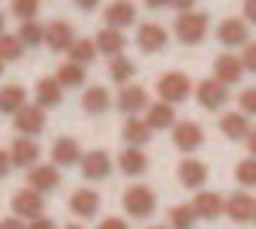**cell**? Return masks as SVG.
<instances>
[{"label":"cell","mask_w":256,"mask_h":229,"mask_svg":"<svg viewBox=\"0 0 256 229\" xmlns=\"http://www.w3.org/2000/svg\"><path fill=\"white\" fill-rule=\"evenodd\" d=\"M169 6H175L178 12H193V6H196V0H172Z\"/></svg>","instance_id":"ee69618b"},{"label":"cell","mask_w":256,"mask_h":229,"mask_svg":"<svg viewBox=\"0 0 256 229\" xmlns=\"http://www.w3.org/2000/svg\"><path fill=\"white\" fill-rule=\"evenodd\" d=\"M108 106H112V96H108V88H102V84H90L82 96V108L88 114H102V112H108Z\"/></svg>","instance_id":"484cf974"},{"label":"cell","mask_w":256,"mask_h":229,"mask_svg":"<svg viewBox=\"0 0 256 229\" xmlns=\"http://www.w3.org/2000/svg\"><path fill=\"white\" fill-rule=\"evenodd\" d=\"M148 127L151 130H166V127H175V108H172V102H166V100H160V102H154V106H148Z\"/></svg>","instance_id":"83f0119b"},{"label":"cell","mask_w":256,"mask_h":229,"mask_svg":"<svg viewBox=\"0 0 256 229\" xmlns=\"http://www.w3.org/2000/svg\"><path fill=\"white\" fill-rule=\"evenodd\" d=\"M148 229H166V226H148Z\"/></svg>","instance_id":"816d5d0a"},{"label":"cell","mask_w":256,"mask_h":229,"mask_svg":"<svg viewBox=\"0 0 256 229\" xmlns=\"http://www.w3.org/2000/svg\"><path fill=\"white\" fill-rule=\"evenodd\" d=\"M30 229H58V226H54L48 217H40V220H34V223H30Z\"/></svg>","instance_id":"bcb514c9"},{"label":"cell","mask_w":256,"mask_h":229,"mask_svg":"<svg viewBox=\"0 0 256 229\" xmlns=\"http://www.w3.org/2000/svg\"><path fill=\"white\" fill-rule=\"evenodd\" d=\"M76 42V30L70 22H52L46 24V46L52 52H70Z\"/></svg>","instance_id":"ba28073f"},{"label":"cell","mask_w":256,"mask_h":229,"mask_svg":"<svg viewBox=\"0 0 256 229\" xmlns=\"http://www.w3.org/2000/svg\"><path fill=\"white\" fill-rule=\"evenodd\" d=\"M42 208H46L42 193L34 190V187H24V190H18V193L12 196V211H16V217H22V220H40V217H42Z\"/></svg>","instance_id":"277c9868"},{"label":"cell","mask_w":256,"mask_h":229,"mask_svg":"<svg viewBox=\"0 0 256 229\" xmlns=\"http://www.w3.org/2000/svg\"><path fill=\"white\" fill-rule=\"evenodd\" d=\"M244 142H247V151H250V157H256V127L247 133V139H244Z\"/></svg>","instance_id":"f6af8a7d"},{"label":"cell","mask_w":256,"mask_h":229,"mask_svg":"<svg viewBox=\"0 0 256 229\" xmlns=\"http://www.w3.org/2000/svg\"><path fill=\"white\" fill-rule=\"evenodd\" d=\"M78 157H82V148L76 139H70V136L54 139V145H52V163L54 166H72V163H78Z\"/></svg>","instance_id":"7402d4cb"},{"label":"cell","mask_w":256,"mask_h":229,"mask_svg":"<svg viewBox=\"0 0 256 229\" xmlns=\"http://www.w3.org/2000/svg\"><path fill=\"white\" fill-rule=\"evenodd\" d=\"M66 229H82V226H76V223H72V226H66Z\"/></svg>","instance_id":"f907efd6"},{"label":"cell","mask_w":256,"mask_h":229,"mask_svg":"<svg viewBox=\"0 0 256 229\" xmlns=\"http://www.w3.org/2000/svg\"><path fill=\"white\" fill-rule=\"evenodd\" d=\"M253 220H256V208H253Z\"/></svg>","instance_id":"db71d44e"},{"label":"cell","mask_w":256,"mask_h":229,"mask_svg":"<svg viewBox=\"0 0 256 229\" xmlns=\"http://www.w3.org/2000/svg\"><path fill=\"white\" fill-rule=\"evenodd\" d=\"M241 64H244V70H247V72H256V42H247V46H244Z\"/></svg>","instance_id":"f35d334b"},{"label":"cell","mask_w":256,"mask_h":229,"mask_svg":"<svg viewBox=\"0 0 256 229\" xmlns=\"http://www.w3.org/2000/svg\"><path fill=\"white\" fill-rule=\"evenodd\" d=\"M235 181H238L241 187H256V157H247V160L238 163Z\"/></svg>","instance_id":"d590c367"},{"label":"cell","mask_w":256,"mask_h":229,"mask_svg":"<svg viewBox=\"0 0 256 229\" xmlns=\"http://www.w3.org/2000/svg\"><path fill=\"white\" fill-rule=\"evenodd\" d=\"M96 229H130V226H126V220H120V217H106V220H100Z\"/></svg>","instance_id":"ab89813d"},{"label":"cell","mask_w":256,"mask_h":229,"mask_svg":"<svg viewBox=\"0 0 256 229\" xmlns=\"http://www.w3.org/2000/svg\"><path fill=\"white\" fill-rule=\"evenodd\" d=\"M58 181H60V172H58L54 163H52V166H40V163H36V166L28 172V187H34V190H40V193L54 190Z\"/></svg>","instance_id":"ffe728a7"},{"label":"cell","mask_w":256,"mask_h":229,"mask_svg":"<svg viewBox=\"0 0 256 229\" xmlns=\"http://www.w3.org/2000/svg\"><path fill=\"white\" fill-rule=\"evenodd\" d=\"M178 178H181V184H184V187L199 190V187L208 181V166H205L202 160L187 157V160H181V166H178Z\"/></svg>","instance_id":"ac0fdd59"},{"label":"cell","mask_w":256,"mask_h":229,"mask_svg":"<svg viewBox=\"0 0 256 229\" xmlns=\"http://www.w3.org/2000/svg\"><path fill=\"white\" fill-rule=\"evenodd\" d=\"M10 169H12V157H10V151H0V178H6Z\"/></svg>","instance_id":"7bdbcfd3"},{"label":"cell","mask_w":256,"mask_h":229,"mask_svg":"<svg viewBox=\"0 0 256 229\" xmlns=\"http://www.w3.org/2000/svg\"><path fill=\"white\" fill-rule=\"evenodd\" d=\"M16 36L22 40V46H40V42H46V28L36 18L34 22H22V28H18Z\"/></svg>","instance_id":"836d02e7"},{"label":"cell","mask_w":256,"mask_h":229,"mask_svg":"<svg viewBox=\"0 0 256 229\" xmlns=\"http://www.w3.org/2000/svg\"><path fill=\"white\" fill-rule=\"evenodd\" d=\"M124 142L130 145V148H142V145H148L151 142V127H148V121H142V118H126V124H124Z\"/></svg>","instance_id":"d4e9b609"},{"label":"cell","mask_w":256,"mask_h":229,"mask_svg":"<svg viewBox=\"0 0 256 229\" xmlns=\"http://www.w3.org/2000/svg\"><path fill=\"white\" fill-rule=\"evenodd\" d=\"M196 220H199V214H196L193 205H175V208L169 211V223H172V229H193Z\"/></svg>","instance_id":"d6a6232c"},{"label":"cell","mask_w":256,"mask_h":229,"mask_svg":"<svg viewBox=\"0 0 256 229\" xmlns=\"http://www.w3.org/2000/svg\"><path fill=\"white\" fill-rule=\"evenodd\" d=\"M108 76H112V82H114V84H126V82H133V76H136V64H133L130 58L118 54V58H112Z\"/></svg>","instance_id":"f546056e"},{"label":"cell","mask_w":256,"mask_h":229,"mask_svg":"<svg viewBox=\"0 0 256 229\" xmlns=\"http://www.w3.org/2000/svg\"><path fill=\"white\" fill-rule=\"evenodd\" d=\"M157 94H160V100H166V102H184L187 96H190V78L184 76V72H178V70H172V72H163L160 76V82H157Z\"/></svg>","instance_id":"3957f363"},{"label":"cell","mask_w":256,"mask_h":229,"mask_svg":"<svg viewBox=\"0 0 256 229\" xmlns=\"http://www.w3.org/2000/svg\"><path fill=\"white\" fill-rule=\"evenodd\" d=\"M118 166H120L124 175L136 178V175L148 172V157H145L142 148H130V145H126V151H120V157H118Z\"/></svg>","instance_id":"603a6c76"},{"label":"cell","mask_w":256,"mask_h":229,"mask_svg":"<svg viewBox=\"0 0 256 229\" xmlns=\"http://www.w3.org/2000/svg\"><path fill=\"white\" fill-rule=\"evenodd\" d=\"M70 211L76 214V217H94L96 211H100V193L96 190H90V187H78L72 196H70Z\"/></svg>","instance_id":"5bb4252c"},{"label":"cell","mask_w":256,"mask_h":229,"mask_svg":"<svg viewBox=\"0 0 256 229\" xmlns=\"http://www.w3.org/2000/svg\"><path fill=\"white\" fill-rule=\"evenodd\" d=\"M190 205L196 208V214H199L202 220H217V217L226 211V199H223L220 193H214V190H199Z\"/></svg>","instance_id":"9c48e42d"},{"label":"cell","mask_w":256,"mask_h":229,"mask_svg":"<svg viewBox=\"0 0 256 229\" xmlns=\"http://www.w3.org/2000/svg\"><path fill=\"white\" fill-rule=\"evenodd\" d=\"M220 130H223L226 139H247L250 121H247L244 112H226L223 118H220Z\"/></svg>","instance_id":"4316f807"},{"label":"cell","mask_w":256,"mask_h":229,"mask_svg":"<svg viewBox=\"0 0 256 229\" xmlns=\"http://www.w3.org/2000/svg\"><path fill=\"white\" fill-rule=\"evenodd\" d=\"M82 175L88 181H102L112 175V157L106 151H90L82 157Z\"/></svg>","instance_id":"8fae6325"},{"label":"cell","mask_w":256,"mask_h":229,"mask_svg":"<svg viewBox=\"0 0 256 229\" xmlns=\"http://www.w3.org/2000/svg\"><path fill=\"white\" fill-rule=\"evenodd\" d=\"M4 22H6V18H4V12H0V34H4Z\"/></svg>","instance_id":"681fc988"},{"label":"cell","mask_w":256,"mask_h":229,"mask_svg":"<svg viewBox=\"0 0 256 229\" xmlns=\"http://www.w3.org/2000/svg\"><path fill=\"white\" fill-rule=\"evenodd\" d=\"M151 102H148V90L145 88H139V84H124V90H120V96H118V108L120 112H126L133 118V114H139L142 108H148Z\"/></svg>","instance_id":"9a60e30c"},{"label":"cell","mask_w":256,"mask_h":229,"mask_svg":"<svg viewBox=\"0 0 256 229\" xmlns=\"http://www.w3.org/2000/svg\"><path fill=\"white\" fill-rule=\"evenodd\" d=\"M94 42H96L100 54H106V58H118V54H124V48H126V36H124L118 28H102Z\"/></svg>","instance_id":"d6986e66"},{"label":"cell","mask_w":256,"mask_h":229,"mask_svg":"<svg viewBox=\"0 0 256 229\" xmlns=\"http://www.w3.org/2000/svg\"><path fill=\"white\" fill-rule=\"evenodd\" d=\"M154 208H157V196H154L151 187H145V184H133V187H126V190H124V211L130 214V217H136V220L151 217Z\"/></svg>","instance_id":"6da1fadb"},{"label":"cell","mask_w":256,"mask_h":229,"mask_svg":"<svg viewBox=\"0 0 256 229\" xmlns=\"http://www.w3.org/2000/svg\"><path fill=\"white\" fill-rule=\"evenodd\" d=\"M172 0H145V6H151V10H160V6H169Z\"/></svg>","instance_id":"c3c4849f"},{"label":"cell","mask_w":256,"mask_h":229,"mask_svg":"<svg viewBox=\"0 0 256 229\" xmlns=\"http://www.w3.org/2000/svg\"><path fill=\"white\" fill-rule=\"evenodd\" d=\"M238 106L244 114H256V88H247L241 96H238Z\"/></svg>","instance_id":"74e56055"},{"label":"cell","mask_w":256,"mask_h":229,"mask_svg":"<svg viewBox=\"0 0 256 229\" xmlns=\"http://www.w3.org/2000/svg\"><path fill=\"white\" fill-rule=\"evenodd\" d=\"M208 34V12H181L175 18V36L184 46H199Z\"/></svg>","instance_id":"7a4b0ae2"},{"label":"cell","mask_w":256,"mask_h":229,"mask_svg":"<svg viewBox=\"0 0 256 229\" xmlns=\"http://www.w3.org/2000/svg\"><path fill=\"white\" fill-rule=\"evenodd\" d=\"M0 76H4V60H0Z\"/></svg>","instance_id":"f5cc1de1"},{"label":"cell","mask_w":256,"mask_h":229,"mask_svg":"<svg viewBox=\"0 0 256 229\" xmlns=\"http://www.w3.org/2000/svg\"><path fill=\"white\" fill-rule=\"evenodd\" d=\"M28 106V90L22 84H6L4 90H0V112L6 114H16L18 108Z\"/></svg>","instance_id":"f1b7e54d"},{"label":"cell","mask_w":256,"mask_h":229,"mask_svg":"<svg viewBox=\"0 0 256 229\" xmlns=\"http://www.w3.org/2000/svg\"><path fill=\"white\" fill-rule=\"evenodd\" d=\"M241 76H244L241 58H235V54H220V58L214 60V78H217L220 84H238Z\"/></svg>","instance_id":"4fadbf2b"},{"label":"cell","mask_w":256,"mask_h":229,"mask_svg":"<svg viewBox=\"0 0 256 229\" xmlns=\"http://www.w3.org/2000/svg\"><path fill=\"white\" fill-rule=\"evenodd\" d=\"M0 229H30L22 217H6V220H0Z\"/></svg>","instance_id":"60d3db41"},{"label":"cell","mask_w":256,"mask_h":229,"mask_svg":"<svg viewBox=\"0 0 256 229\" xmlns=\"http://www.w3.org/2000/svg\"><path fill=\"white\" fill-rule=\"evenodd\" d=\"M96 54H100V48H96L94 40H76L72 48H70V60L82 64V66H88L90 60H96Z\"/></svg>","instance_id":"4dcf8cb0"},{"label":"cell","mask_w":256,"mask_h":229,"mask_svg":"<svg viewBox=\"0 0 256 229\" xmlns=\"http://www.w3.org/2000/svg\"><path fill=\"white\" fill-rule=\"evenodd\" d=\"M196 100H199V106H202V108L217 112V108H223V106H226V100H229V88H226V84H220L217 78H205V82H199V84H196Z\"/></svg>","instance_id":"5b68a950"},{"label":"cell","mask_w":256,"mask_h":229,"mask_svg":"<svg viewBox=\"0 0 256 229\" xmlns=\"http://www.w3.org/2000/svg\"><path fill=\"white\" fill-rule=\"evenodd\" d=\"M217 40L223 46H247V22L244 18H223L217 24Z\"/></svg>","instance_id":"2e32d148"},{"label":"cell","mask_w":256,"mask_h":229,"mask_svg":"<svg viewBox=\"0 0 256 229\" xmlns=\"http://www.w3.org/2000/svg\"><path fill=\"white\" fill-rule=\"evenodd\" d=\"M76 6H78V10H84V12H90V10H96V6H100V0H76Z\"/></svg>","instance_id":"7dc6e473"},{"label":"cell","mask_w":256,"mask_h":229,"mask_svg":"<svg viewBox=\"0 0 256 229\" xmlns=\"http://www.w3.org/2000/svg\"><path fill=\"white\" fill-rule=\"evenodd\" d=\"M136 42H139V48H142L145 54H154V52L166 48V42H169V34H166L160 24H154V22H145V24L139 28V34H136Z\"/></svg>","instance_id":"30bf717a"},{"label":"cell","mask_w":256,"mask_h":229,"mask_svg":"<svg viewBox=\"0 0 256 229\" xmlns=\"http://www.w3.org/2000/svg\"><path fill=\"white\" fill-rule=\"evenodd\" d=\"M172 142H175V148L190 154V151H196L205 142V133H202V127L196 121H181V124L172 127Z\"/></svg>","instance_id":"52a82bcc"},{"label":"cell","mask_w":256,"mask_h":229,"mask_svg":"<svg viewBox=\"0 0 256 229\" xmlns=\"http://www.w3.org/2000/svg\"><path fill=\"white\" fill-rule=\"evenodd\" d=\"M60 100H64V84H60L54 76L40 78V84H36V106L54 108V106H60Z\"/></svg>","instance_id":"cb8c5ba5"},{"label":"cell","mask_w":256,"mask_h":229,"mask_svg":"<svg viewBox=\"0 0 256 229\" xmlns=\"http://www.w3.org/2000/svg\"><path fill=\"white\" fill-rule=\"evenodd\" d=\"M244 22L256 24V0H244Z\"/></svg>","instance_id":"b9f144b4"},{"label":"cell","mask_w":256,"mask_h":229,"mask_svg":"<svg viewBox=\"0 0 256 229\" xmlns=\"http://www.w3.org/2000/svg\"><path fill=\"white\" fill-rule=\"evenodd\" d=\"M253 208H256V199H253L250 193H232V196L226 199V214H229V220H235V223L253 220Z\"/></svg>","instance_id":"44dd1931"},{"label":"cell","mask_w":256,"mask_h":229,"mask_svg":"<svg viewBox=\"0 0 256 229\" xmlns=\"http://www.w3.org/2000/svg\"><path fill=\"white\" fill-rule=\"evenodd\" d=\"M102 18H106V28H118V30L120 28H130L136 22V6L130 4V0H114V4L106 6Z\"/></svg>","instance_id":"7c38bea8"},{"label":"cell","mask_w":256,"mask_h":229,"mask_svg":"<svg viewBox=\"0 0 256 229\" xmlns=\"http://www.w3.org/2000/svg\"><path fill=\"white\" fill-rule=\"evenodd\" d=\"M10 157H12V166H22V169H34L36 160H40V145L28 136L16 139L12 148H10Z\"/></svg>","instance_id":"e0dca14e"},{"label":"cell","mask_w":256,"mask_h":229,"mask_svg":"<svg viewBox=\"0 0 256 229\" xmlns=\"http://www.w3.org/2000/svg\"><path fill=\"white\" fill-rule=\"evenodd\" d=\"M54 78H58L64 88H78V84H84V66L70 60V64H64V66H58Z\"/></svg>","instance_id":"1f68e13d"},{"label":"cell","mask_w":256,"mask_h":229,"mask_svg":"<svg viewBox=\"0 0 256 229\" xmlns=\"http://www.w3.org/2000/svg\"><path fill=\"white\" fill-rule=\"evenodd\" d=\"M40 12V0H12V16H18L22 22H34Z\"/></svg>","instance_id":"8d00e7d4"},{"label":"cell","mask_w":256,"mask_h":229,"mask_svg":"<svg viewBox=\"0 0 256 229\" xmlns=\"http://www.w3.org/2000/svg\"><path fill=\"white\" fill-rule=\"evenodd\" d=\"M24 54V46L18 36H6V34H0V60H18Z\"/></svg>","instance_id":"e575fe53"},{"label":"cell","mask_w":256,"mask_h":229,"mask_svg":"<svg viewBox=\"0 0 256 229\" xmlns=\"http://www.w3.org/2000/svg\"><path fill=\"white\" fill-rule=\"evenodd\" d=\"M42 127H46V108L42 106H24V108L16 112V130L22 136H28V139L40 136Z\"/></svg>","instance_id":"8992f818"}]
</instances>
